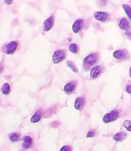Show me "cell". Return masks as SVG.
I'll return each mask as SVG.
<instances>
[{
    "label": "cell",
    "instance_id": "cell-1",
    "mask_svg": "<svg viewBox=\"0 0 131 151\" xmlns=\"http://www.w3.org/2000/svg\"><path fill=\"white\" fill-rule=\"evenodd\" d=\"M100 55L98 52H92L88 55L82 60V69L85 72H88L96 66L97 63L100 61Z\"/></svg>",
    "mask_w": 131,
    "mask_h": 151
},
{
    "label": "cell",
    "instance_id": "cell-2",
    "mask_svg": "<svg viewBox=\"0 0 131 151\" xmlns=\"http://www.w3.org/2000/svg\"><path fill=\"white\" fill-rule=\"evenodd\" d=\"M113 56L115 59L118 61H125V60H129L130 55V53L126 49H122V50H118L113 52Z\"/></svg>",
    "mask_w": 131,
    "mask_h": 151
},
{
    "label": "cell",
    "instance_id": "cell-3",
    "mask_svg": "<svg viewBox=\"0 0 131 151\" xmlns=\"http://www.w3.org/2000/svg\"><path fill=\"white\" fill-rule=\"evenodd\" d=\"M119 116H120V112L118 110H113L104 115L102 118V121L105 123H109V122H112L117 120Z\"/></svg>",
    "mask_w": 131,
    "mask_h": 151
},
{
    "label": "cell",
    "instance_id": "cell-4",
    "mask_svg": "<svg viewBox=\"0 0 131 151\" xmlns=\"http://www.w3.org/2000/svg\"><path fill=\"white\" fill-rule=\"evenodd\" d=\"M66 54H67L66 50L63 49L56 50L54 52V54L52 55V62L55 64L60 63L66 59Z\"/></svg>",
    "mask_w": 131,
    "mask_h": 151
},
{
    "label": "cell",
    "instance_id": "cell-5",
    "mask_svg": "<svg viewBox=\"0 0 131 151\" xmlns=\"http://www.w3.org/2000/svg\"><path fill=\"white\" fill-rule=\"evenodd\" d=\"M105 67L102 65H96L90 71V77L91 79H97L104 72Z\"/></svg>",
    "mask_w": 131,
    "mask_h": 151
},
{
    "label": "cell",
    "instance_id": "cell-6",
    "mask_svg": "<svg viewBox=\"0 0 131 151\" xmlns=\"http://www.w3.org/2000/svg\"><path fill=\"white\" fill-rule=\"evenodd\" d=\"M94 17L97 19V21L100 22H109L110 20V13L104 11H97L94 13Z\"/></svg>",
    "mask_w": 131,
    "mask_h": 151
},
{
    "label": "cell",
    "instance_id": "cell-7",
    "mask_svg": "<svg viewBox=\"0 0 131 151\" xmlns=\"http://www.w3.org/2000/svg\"><path fill=\"white\" fill-rule=\"evenodd\" d=\"M77 80H73V81L68 82L65 85L63 91H64L65 94L70 95V94H73L74 92L77 88Z\"/></svg>",
    "mask_w": 131,
    "mask_h": 151
},
{
    "label": "cell",
    "instance_id": "cell-8",
    "mask_svg": "<svg viewBox=\"0 0 131 151\" xmlns=\"http://www.w3.org/2000/svg\"><path fill=\"white\" fill-rule=\"evenodd\" d=\"M85 105H86V100H85V97H77L76 98L74 101V109L76 110L79 111H82L84 109V108L85 107Z\"/></svg>",
    "mask_w": 131,
    "mask_h": 151
},
{
    "label": "cell",
    "instance_id": "cell-9",
    "mask_svg": "<svg viewBox=\"0 0 131 151\" xmlns=\"http://www.w3.org/2000/svg\"><path fill=\"white\" fill-rule=\"evenodd\" d=\"M19 46V41H12L9 43L7 45L6 47L5 53L7 55H13L16 52V50H18Z\"/></svg>",
    "mask_w": 131,
    "mask_h": 151
},
{
    "label": "cell",
    "instance_id": "cell-10",
    "mask_svg": "<svg viewBox=\"0 0 131 151\" xmlns=\"http://www.w3.org/2000/svg\"><path fill=\"white\" fill-rule=\"evenodd\" d=\"M22 141H23V142L21 144V147L24 150L30 149L33 146V139L29 137V135L24 136L23 138H22Z\"/></svg>",
    "mask_w": 131,
    "mask_h": 151
},
{
    "label": "cell",
    "instance_id": "cell-11",
    "mask_svg": "<svg viewBox=\"0 0 131 151\" xmlns=\"http://www.w3.org/2000/svg\"><path fill=\"white\" fill-rule=\"evenodd\" d=\"M54 15H51L49 18H47L45 21L44 22V24H43V29L45 32H47V31H49L53 27L54 24Z\"/></svg>",
    "mask_w": 131,
    "mask_h": 151
},
{
    "label": "cell",
    "instance_id": "cell-12",
    "mask_svg": "<svg viewBox=\"0 0 131 151\" xmlns=\"http://www.w3.org/2000/svg\"><path fill=\"white\" fill-rule=\"evenodd\" d=\"M84 25H85V22H84L83 19H77L72 25V31L74 33H79L84 28Z\"/></svg>",
    "mask_w": 131,
    "mask_h": 151
},
{
    "label": "cell",
    "instance_id": "cell-13",
    "mask_svg": "<svg viewBox=\"0 0 131 151\" xmlns=\"http://www.w3.org/2000/svg\"><path fill=\"white\" fill-rule=\"evenodd\" d=\"M119 27L121 29H122V30L127 32V31H130V29H131V24L126 18L123 17L121 18L119 20Z\"/></svg>",
    "mask_w": 131,
    "mask_h": 151
},
{
    "label": "cell",
    "instance_id": "cell-14",
    "mask_svg": "<svg viewBox=\"0 0 131 151\" xmlns=\"http://www.w3.org/2000/svg\"><path fill=\"white\" fill-rule=\"evenodd\" d=\"M43 116V110L42 109H38V111H35V113L32 116V117L30 118V122L32 123H36L38 122L41 119Z\"/></svg>",
    "mask_w": 131,
    "mask_h": 151
},
{
    "label": "cell",
    "instance_id": "cell-15",
    "mask_svg": "<svg viewBox=\"0 0 131 151\" xmlns=\"http://www.w3.org/2000/svg\"><path fill=\"white\" fill-rule=\"evenodd\" d=\"M127 137V134L125 131H121L113 136V140L116 142H123Z\"/></svg>",
    "mask_w": 131,
    "mask_h": 151
},
{
    "label": "cell",
    "instance_id": "cell-16",
    "mask_svg": "<svg viewBox=\"0 0 131 151\" xmlns=\"http://www.w3.org/2000/svg\"><path fill=\"white\" fill-rule=\"evenodd\" d=\"M9 140L12 143H16L21 139V134L19 132H13L9 134Z\"/></svg>",
    "mask_w": 131,
    "mask_h": 151
},
{
    "label": "cell",
    "instance_id": "cell-17",
    "mask_svg": "<svg viewBox=\"0 0 131 151\" xmlns=\"http://www.w3.org/2000/svg\"><path fill=\"white\" fill-rule=\"evenodd\" d=\"M10 91H11V87H10V84H9L8 83H5L1 86V92L4 95H8V94H10Z\"/></svg>",
    "mask_w": 131,
    "mask_h": 151
},
{
    "label": "cell",
    "instance_id": "cell-18",
    "mask_svg": "<svg viewBox=\"0 0 131 151\" xmlns=\"http://www.w3.org/2000/svg\"><path fill=\"white\" fill-rule=\"evenodd\" d=\"M69 51H70L72 53H73V54L77 55L79 54V46H78L77 44H74V43H72V44H71L69 46Z\"/></svg>",
    "mask_w": 131,
    "mask_h": 151
},
{
    "label": "cell",
    "instance_id": "cell-19",
    "mask_svg": "<svg viewBox=\"0 0 131 151\" xmlns=\"http://www.w3.org/2000/svg\"><path fill=\"white\" fill-rule=\"evenodd\" d=\"M66 64H67V66L72 71V72H75V73H77L78 72V69L77 67V66L75 65V63H74L72 60H67L66 62Z\"/></svg>",
    "mask_w": 131,
    "mask_h": 151
},
{
    "label": "cell",
    "instance_id": "cell-20",
    "mask_svg": "<svg viewBox=\"0 0 131 151\" xmlns=\"http://www.w3.org/2000/svg\"><path fill=\"white\" fill-rule=\"evenodd\" d=\"M122 7H123L124 10H125V13L127 14V17L129 18L130 20L131 21V7L129 4H122Z\"/></svg>",
    "mask_w": 131,
    "mask_h": 151
},
{
    "label": "cell",
    "instance_id": "cell-21",
    "mask_svg": "<svg viewBox=\"0 0 131 151\" xmlns=\"http://www.w3.org/2000/svg\"><path fill=\"white\" fill-rule=\"evenodd\" d=\"M123 127L128 131L131 132V121L125 120L123 122Z\"/></svg>",
    "mask_w": 131,
    "mask_h": 151
},
{
    "label": "cell",
    "instance_id": "cell-22",
    "mask_svg": "<svg viewBox=\"0 0 131 151\" xmlns=\"http://www.w3.org/2000/svg\"><path fill=\"white\" fill-rule=\"evenodd\" d=\"M96 134H97V131H96V130H91V131H89L88 132V134H87L86 135V137L87 138H92V137H96Z\"/></svg>",
    "mask_w": 131,
    "mask_h": 151
},
{
    "label": "cell",
    "instance_id": "cell-23",
    "mask_svg": "<svg viewBox=\"0 0 131 151\" xmlns=\"http://www.w3.org/2000/svg\"><path fill=\"white\" fill-rule=\"evenodd\" d=\"M73 147L70 145H64L60 149V151H72Z\"/></svg>",
    "mask_w": 131,
    "mask_h": 151
},
{
    "label": "cell",
    "instance_id": "cell-24",
    "mask_svg": "<svg viewBox=\"0 0 131 151\" xmlns=\"http://www.w3.org/2000/svg\"><path fill=\"white\" fill-rule=\"evenodd\" d=\"M125 91L127 93H128L129 94L131 95V84H127L125 87Z\"/></svg>",
    "mask_w": 131,
    "mask_h": 151
},
{
    "label": "cell",
    "instance_id": "cell-25",
    "mask_svg": "<svg viewBox=\"0 0 131 151\" xmlns=\"http://www.w3.org/2000/svg\"><path fill=\"white\" fill-rule=\"evenodd\" d=\"M125 35H126L127 38L128 39H130L131 41V30L127 31V32H125Z\"/></svg>",
    "mask_w": 131,
    "mask_h": 151
},
{
    "label": "cell",
    "instance_id": "cell-26",
    "mask_svg": "<svg viewBox=\"0 0 131 151\" xmlns=\"http://www.w3.org/2000/svg\"><path fill=\"white\" fill-rule=\"evenodd\" d=\"M4 4H7V5H9V4H13V1H7V0H5V1H4Z\"/></svg>",
    "mask_w": 131,
    "mask_h": 151
},
{
    "label": "cell",
    "instance_id": "cell-27",
    "mask_svg": "<svg viewBox=\"0 0 131 151\" xmlns=\"http://www.w3.org/2000/svg\"><path fill=\"white\" fill-rule=\"evenodd\" d=\"M3 70H4V67H3L2 65H0V74L3 72Z\"/></svg>",
    "mask_w": 131,
    "mask_h": 151
},
{
    "label": "cell",
    "instance_id": "cell-28",
    "mask_svg": "<svg viewBox=\"0 0 131 151\" xmlns=\"http://www.w3.org/2000/svg\"><path fill=\"white\" fill-rule=\"evenodd\" d=\"M129 75H130V77L131 78V66L130 67V69H129Z\"/></svg>",
    "mask_w": 131,
    "mask_h": 151
},
{
    "label": "cell",
    "instance_id": "cell-29",
    "mask_svg": "<svg viewBox=\"0 0 131 151\" xmlns=\"http://www.w3.org/2000/svg\"><path fill=\"white\" fill-rule=\"evenodd\" d=\"M19 151H24V150H19Z\"/></svg>",
    "mask_w": 131,
    "mask_h": 151
}]
</instances>
